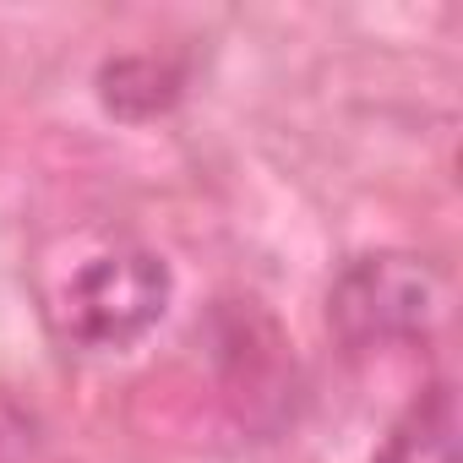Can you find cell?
Wrapping results in <instances>:
<instances>
[{"instance_id": "6da1fadb", "label": "cell", "mask_w": 463, "mask_h": 463, "mask_svg": "<svg viewBox=\"0 0 463 463\" xmlns=\"http://www.w3.org/2000/svg\"><path fill=\"white\" fill-rule=\"evenodd\" d=\"M169 306V268L147 246L104 241L82 251L50 289L44 317L77 349H126Z\"/></svg>"}, {"instance_id": "7a4b0ae2", "label": "cell", "mask_w": 463, "mask_h": 463, "mask_svg": "<svg viewBox=\"0 0 463 463\" xmlns=\"http://www.w3.org/2000/svg\"><path fill=\"white\" fill-rule=\"evenodd\" d=\"M430 317H436V284L414 257H365L333 289V322L354 344L420 333Z\"/></svg>"}, {"instance_id": "3957f363", "label": "cell", "mask_w": 463, "mask_h": 463, "mask_svg": "<svg viewBox=\"0 0 463 463\" xmlns=\"http://www.w3.org/2000/svg\"><path fill=\"white\" fill-rule=\"evenodd\" d=\"M99 82H104V104L131 120L175 104V71H164L158 61H115V66H104Z\"/></svg>"}]
</instances>
